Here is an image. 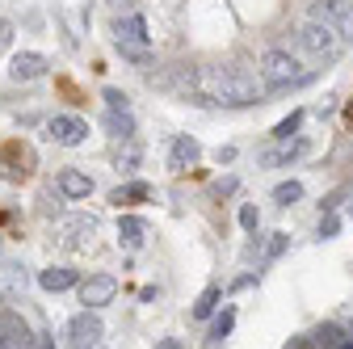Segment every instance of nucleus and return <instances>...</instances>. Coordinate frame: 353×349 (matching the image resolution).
<instances>
[{
  "label": "nucleus",
  "mask_w": 353,
  "mask_h": 349,
  "mask_svg": "<svg viewBox=\"0 0 353 349\" xmlns=\"http://www.w3.org/2000/svg\"><path fill=\"white\" fill-rule=\"evenodd\" d=\"M59 190H63L68 198H88V194H93V181H88L84 172L68 168V172H59Z\"/></svg>",
  "instance_id": "nucleus-14"
},
{
  "label": "nucleus",
  "mask_w": 353,
  "mask_h": 349,
  "mask_svg": "<svg viewBox=\"0 0 353 349\" xmlns=\"http://www.w3.org/2000/svg\"><path fill=\"white\" fill-rule=\"evenodd\" d=\"M303 152H307V139H278V148L261 152V164H265V168H278V164H290V160H299Z\"/></svg>",
  "instance_id": "nucleus-11"
},
{
  "label": "nucleus",
  "mask_w": 353,
  "mask_h": 349,
  "mask_svg": "<svg viewBox=\"0 0 353 349\" xmlns=\"http://www.w3.org/2000/svg\"><path fill=\"white\" fill-rule=\"evenodd\" d=\"M303 198V186L299 181H282L278 190H274V202H282V206H290V202H299Z\"/></svg>",
  "instance_id": "nucleus-19"
},
{
  "label": "nucleus",
  "mask_w": 353,
  "mask_h": 349,
  "mask_svg": "<svg viewBox=\"0 0 353 349\" xmlns=\"http://www.w3.org/2000/svg\"><path fill=\"white\" fill-rule=\"evenodd\" d=\"M336 228H341V223L332 219V215H328V219H320V240H332V236H336Z\"/></svg>",
  "instance_id": "nucleus-27"
},
{
  "label": "nucleus",
  "mask_w": 353,
  "mask_h": 349,
  "mask_svg": "<svg viewBox=\"0 0 353 349\" xmlns=\"http://www.w3.org/2000/svg\"><path fill=\"white\" fill-rule=\"evenodd\" d=\"M219 299H223V290H219V286H206V290H202V299L194 303V320H206V316L219 308Z\"/></svg>",
  "instance_id": "nucleus-17"
},
{
  "label": "nucleus",
  "mask_w": 353,
  "mask_h": 349,
  "mask_svg": "<svg viewBox=\"0 0 353 349\" xmlns=\"http://www.w3.org/2000/svg\"><path fill=\"white\" fill-rule=\"evenodd\" d=\"M349 337H353V324H349Z\"/></svg>",
  "instance_id": "nucleus-32"
},
{
  "label": "nucleus",
  "mask_w": 353,
  "mask_h": 349,
  "mask_svg": "<svg viewBox=\"0 0 353 349\" xmlns=\"http://www.w3.org/2000/svg\"><path fill=\"white\" fill-rule=\"evenodd\" d=\"M118 236H122V244L139 248V244H143V219H135V215H126V219L118 223Z\"/></svg>",
  "instance_id": "nucleus-16"
},
{
  "label": "nucleus",
  "mask_w": 353,
  "mask_h": 349,
  "mask_svg": "<svg viewBox=\"0 0 353 349\" xmlns=\"http://www.w3.org/2000/svg\"><path fill=\"white\" fill-rule=\"evenodd\" d=\"M256 76L265 84V93H282V89H299V84H307L316 72L303 68V59L290 55V51H265L261 63H256Z\"/></svg>",
  "instance_id": "nucleus-2"
},
{
  "label": "nucleus",
  "mask_w": 353,
  "mask_h": 349,
  "mask_svg": "<svg viewBox=\"0 0 353 349\" xmlns=\"http://www.w3.org/2000/svg\"><path fill=\"white\" fill-rule=\"evenodd\" d=\"M47 135H51L55 143H63V148H76V143L88 139V122H84V118H72V114H55V118L47 122Z\"/></svg>",
  "instance_id": "nucleus-8"
},
{
  "label": "nucleus",
  "mask_w": 353,
  "mask_h": 349,
  "mask_svg": "<svg viewBox=\"0 0 353 349\" xmlns=\"http://www.w3.org/2000/svg\"><path fill=\"white\" fill-rule=\"evenodd\" d=\"M232 324H236V312L214 316V324H210V337H214V341H219V337H228V332H232Z\"/></svg>",
  "instance_id": "nucleus-23"
},
{
  "label": "nucleus",
  "mask_w": 353,
  "mask_h": 349,
  "mask_svg": "<svg viewBox=\"0 0 353 349\" xmlns=\"http://www.w3.org/2000/svg\"><path fill=\"white\" fill-rule=\"evenodd\" d=\"M341 337H345L341 328H332V324H324V328H316V337H312V341H316L320 349H332V345H336Z\"/></svg>",
  "instance_id": "nucleus-22"
},
{
  "label": "nucleus",
  "mask_w": 353,
  "mask_h": 349,
  "mask_svg": "<svg viewBox=\"0 0 353 349\" xmlns=\"http://www.w3.org/2000/svg\"><path fill=\"white\" fill-rule=\"evenodd\" d=\"M156 349H181V341H176V337H164V341H160Z\"/></svg>",
  "instance_id": "nucleus-28"
},
{
  "label": "nucleus",
  "mask_w": 353,
  "mask_h": 349,
  "mask_svg": "<svg viewBox=\"0 0 353 349\" xmlns=\"http://www.w3.org/2000/svg\"><path fill=\"white\" fill-rule=\"evenodd\" d=\"M312 17L316 21H328L345 42H353V5H349V0H316Z\"/></svg>",
  "instance_id": "nucleus-6"
},
{
  "label": "nucleus",
  "mask_w": 353,
  "mask_h": 349,
  "mask_svg": "<svg viewBox=\"0 0 353 349\" xmlns=\"http://www.w3.org/2000/svg\"><path fill=\"white\" fill-rule=\"evenodd\" d=\"M38 349H55V341H42V345H38Z\"/></svg>",
  "instance_id": "nucleus-31"
},
{
  "label": "nucleus",
  "mask_w": 353,
  "mask_h": 349,
  "mask_svg": "<svg viewBox=\"0 0 353 349\" xmlns=\"http://www.w3.org/2000/svg\"><path fill=\"white\" fill-rule=\"evenodd\" d=\"M38 286H42V290H68V286H76V270H68V266H51V270H42V274H38Z\"/></svg>",
  "instance_id": "nucleus-13"
},
{
  "label": "nucleus",
  "mask_w": 353,
  "mask_h": 349,
  "mask_svg": "<svg viewBox=\"0 0 353 349\" xmlns=\"http://www.w3.org/2000/svg\"><path fill=\"white\" fill-rule=\"evenodd\" d=\"M114 295H118V278L110 274H93L80 286V303H88V308H105V303H114Z\"/></svg>",
  "instance_id": "nucleus-9"
},
{
  "label": "nucleus",
  "mask_w": 353,
  "mask_h": 349,
  "mask_svg": "<svg viewBox=\"0 0 353 349\" xmlns=\"http://www.w3.org/2000/svg\"><path fill=\"white\" fill-rule=\"evenodd\" d=\"M105 130L114 139H130L135 135V118H130V110H110L105 114Z\"/></svg>",
  "instance_id": "nucleus-15"
},
{
  "label": "nucleus",
  "mask_w": 353,
  "mask_h": 349,
  "mask_svg": "<svg viewBox=\"0 0 353 349\" xmlns=\"http://www.w3.org/2000/svg\"><path fill=\"white\" fill-rule=\"evenodd\" d=\"M286 244H290V236H286V232H278L270 244H265V257H261V261H265V266H270V261H278V257L286 252Z\"/></svg>",
  "instance_id": "nucleus-20"
},
{
  "label": "nucleus",
  "mask_w": 353,
  "mask_h": 349,
  "mask_svg": "<svg viewBox=\"0 0 353 349\" xmlns=\"http://www.w3.org/2000/svg\"><path fill=\"white\" fill-rule=\"evenodd\" d=\"M148 194H152V190H148L143 181H130V186L114 190V194H110V202H118V206H122V202H139V198H148Z\"/></svg>",
  "instance_id": "nucleus-18"
},
{
  "label": "nucleus",
  "mask_w": 353,
  "mask_h": 349,
  "mask_svg": "<svg viewBox=\"0 0 353 349\" xmlns=\"http://www.w3.org/2000/svg\"><path fill=\"white\" fill-rule=\"evenodd\" d=\"M198 156H202L198 139H190V135H176V139H172V152H168V168H176V172H181V168H190Z\"/></svg>",
  "instance_id": "nucleus-12"
},
{
  "label": "nucleus",
  "mask_w": 353,
  "mask_h": 349,
  "mask_svg": "<svg viewBox=\"0 0 353 349\" xmlns=\"http://www.w3.org/2000/svg\"><path fill=\"white\" fill-rule=\"evenodd\" d=\"M332 349H353V337H341V341H336Z\"/></svg>",
  "instance_id": "nucleus-30"
},
{
  "label": "nucleus",
  "mask_w": 353,
  "mask_h": 349,
  "mask_svg": "<svg viewBox=\"0 0 353 349\" xmlns=\"http://www.w3.org/2000/svg\"><path fill=\"white\" fill-rule=\"evenodd\" d=\"M299 51H303L307 59H316V63H332V59H341V51H345V38H341L328 21L307 17V21L299 26Z\"/></svg>",
  "instance_id": "nucleus-3"
},
{
  "label": "nucleus",
  "mask_w": 353,
  "mask_h": 349,
  "mask_svg": "<svg viewBox=\"0 0 353 349\" xmlns=\"http://www.w3.org/2000/svg\"><path fill=\"white\" fill-rule=\"evenodd\" d=\"M349 215H353V206H349Z\"/></svg>",
  "instance_id": "nucleus-33"
},
{
  "label": "nucleus",
  "mask_w": 353,
  "mask_h": 349,
  "mask_svg": "<svg viewBox=\"0 0 353 349\" xmlns=\"http://www.w3.org/2000/svg\"><path fill=\"white\" fill-rule=\"evenodd\" d=\"M240 223H244L248 232H256V223H261V215H256V206H240Z\"/></svg>",
  "instance_id": "nucleus-24"
},
{
  "label": "nucleus",
  "mask_w": 353,
  "mask_h": 349,
  "mask_svg": "<svg viewBox=\"0 0 353 349\" xmlns=\"http://www.w3.org/2000/svg\"><path fill=\"white\" fill-rule=\"evenodd\" d=\"M181 80H185V93L194 97V106H232V110H244V106H256L265 97L261 76L252 68H244V63L190 68Z\"/></svg>",
  "instance_id": "nucleus-1"
},
{
  "label": "nucleus",
  "mask_w": 353,
  "mask_h": 349,
  "mask_svg": "<svg viewBox=\"0 0 353 349\" xmlns=\"http://www.w3.org/2000/svg\"><path fill=\"white\" fill-rule=\"evenodd\" d=\"M299 122H303V110H294L290 118H282V122L274 126V139H290V135H294V130H299Z\"/></svg>",
  "instance_id": "nucleus-21"
},
{
  "label": "nucleus",
  "mask_w": 353,
  "mask_h": 349,
  "mask_svg": "<svg viewBox=\"0 0 353 349\" xmlns=\"http://www.w3.org/2000/svg\"><path fill=\"white\" fill-rule=\"evenodd\" d=\"M97 337H105V324L93 316V308H84L80 316L68 320V341H72V349H93Z\"/></svg>",
  "instance_id": "nucleus-7"
},
{
  "label": "nucleus",
  "mask_w": 353,
  "mask_h": 349,
  "mask_svg": "<svg viewBox=\"0 0 353 349\" xmlns=\"http://www.w3.org/2000/svg\"><path fill=\"white\" fill-rule=\"evenodd\" d=\"M139 164V148H126L122 156H118V168H135Z\"/></svg>",
  "instance_id": "nucleus-26"
},
{
  "label": "nucleus",
  "mask_w": 353,
  "mask_h": 349,
  "mask_svg": "<svg viewBox=\"0 0 353 349\" xmlns=\"http://www.w3.org/2000/svg\"><path fill=\"white\" fill-rule=\"evenodd\" d=\"M97 215H63V219L55 223V240L68 248V252H84L88 244L97 240Z\"/></svg>",
  "instance_id": "nucleus-5"
},
{
  "label": "nucleus",
  "mask_w": 353,
  "mask_h": 349,
  "mask_svg": "<svg viewBox=\"0 0 353 349\" xmlns=\"http://www.w3.org/2000/svg\"><path fill=\"white\" fill-rule=\"evenodd\" d=\"M47 55H34V51H21V55H13V63H9V72H13V80H38V76H47Z\"/></svg>",
  "instance_id": "nucleus-10"
},
{
  "label": "nucleus",
  "mask_w": 353,
  "mask_h": 349,
  "mask_svg": "<svg viewBox=\"0 0 353 349\" xmlns=\"http://www.w3.org/2000/svg\"><path fill=\"white\" fill-rule=\"evenodd\" d=\"M114 47L122 51V59L130 63H148V21L139 13L118 17L114 21Z\"/></svg>",
  "instance_id": "nucleus-4"
},
{
  "label": "nucleus",
  "mask_w": 353,
  "mask_h": 349,
  "mask_svg": "<svg viewBox=\"0 0 353 349\" xmlns=\"http://www.w3.org/2000/svg\"><path fill=\"white\" fill-rule=\"evenodd\" d=\"M0 47H9V21H0Z\"/></svg>",
  "instance_id": "nucleus-29"
},
{
  "label": "nucleus",
  "mask_w": 353,
  "mask_h": 349,
  "mask_svg": "<svg viewBox=\"0 0 353 349\" xmlns=\"http://www.w3.org/2000/svg\"><path fill=\"white\" fill-rule=\"evenodd\" d=\"M105 106H110V110H126V93H118V89H105Z\"/></svg>",
  "instance_id": "nucleus-25"
}]
</instances>
